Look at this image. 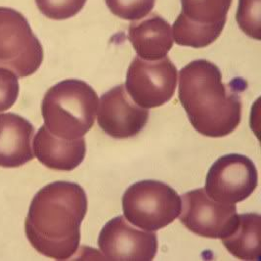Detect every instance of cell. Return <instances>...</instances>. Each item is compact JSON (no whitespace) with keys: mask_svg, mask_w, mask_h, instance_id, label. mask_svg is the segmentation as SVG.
Wrapping results in <instances>:
<instances>
[{"mask_svg":"<svg viewBox=\"0 0 261 261\" xmlns=\"http://www.w3.org/2000/svg\"><path fill=\"white\" fill-rule=\"evenodd\" d=\"M87 212L83 187L69 181H55L38 191L24 222L25 236L40 254L67 260L77 251L81 225Z\"/></svg>","mask_w":261,"mask_h":261,"instance_id":"obj_1","label":"cell"},{"mask_svg":"<svg viewBox=\"0 0 261 261\" xmlns=\"http://www.w3.org/2000/svg\"><path fill=\"white\" fill-rule=\"evenodd\" d=\"M178 95L192 126L203 136L224 137L241 122V95L211 61L195 60L180 71Z\"/></svg>","mask_w":261,"mask_h":261,"instance_id":"obj_2","label":"cell"},{"mask_svg":"<svg viewBox=\"0 0 261 261\" xmlns=\"http://www.w3.org/2000/svg\"><path fill=\"white\" fill-rule=\"evenodd\" d=\"M98 108V95L88 83L65 80L45 93L41 113L49 132L59 138L73 140L92 128Z\"/></svg>","mask_w":261,"mask_h":261,"instance_id":"obj_3","label":"cell"},{"mask_svg":"<svg viewBox=\"0 0 261 261\" xmlns=\"http://www.w3.org/2000/svg\"><path fill=\"white\" fill-rule=\"evenodd\" d=\"M181 198L172 187L156 180L132 184L122 197V210L131 224L158 231L172 223L181 212Z\"/></svg>","mask_w":261,"mask_h":261,"instance_id":"obj_4","label":"cell"},{"mask_svg":"<svg viewBox=\"0 0 261 261\" xmlns=\"http://www.w3.org/2000/svg\"><path fill=\"white\" fill-rule=\"evenodd\" d=\"M43 57V47L24 15L0 7V68L27 77L39 69Z\"/></svg>","mask_w":261,"mask_h":261,"instance_id":"obj_5","label":"cell"},{"mask_svg":"<svg viewBox=\"0 0 261 261\" xmlns=\"http://www.w3.org/2000/svg\"><path fill=\"white\" fill-rule=\"evenodd\" d=\"M233 0H181L182 11L173 24V40L180 46L204 48L220 36Z\"/></svg>","mask_w":261,"mask_h":261,"instance_id":"obj_6","label":"cell"},{"mask_svg":"<svg viewBox=\"0 0 261 261\" xmlns=\"http://www.w3.org/2000/svg\"><path fill=\"white\" fill-rule=\"evenodd\" d=\"M177 68L168 57L148 61L135 57L128 68L125 88L135 104L144 109L160 107L175 93Z\"/></svg>","mask_w":261,"mask_h":261,"instance_id":"obj_7","label":"cell"},{"mask_svg":"<svg viewBox=\"0 0 261 261\" xmlns=\"http://www.w3.org/2000/svg\"><path fill=\"white\" fill-rule=\"evenodd\" d=\"M258 185V172L247 155L220 156L208 170L204 191L214 201L237 203L247 200Z\"/></svg>","mask_w":261,"mask_h":261,"instance_id":"obj_8","label":"cell"},{"mask_svg":"<svg viewBox=\"0 0 261 261\" xmlns=\"http://www.w3.org/2000/svg\"><path fill=\"white\" fill-rule=\"evenodd\" d=\"M182 199L180 221L198 236L222 239L229 235L237 224L236 205L214 201L203 188L189 191L182 196Z\"/></svg>","mask_w":261,"mask_h":261,"instance_id":"obj_9","label":"cell"},{"mask_svg":"<svg viewBox=\"0 0 261 261\" xmlns=\"http://www.w3.org/2000/svg\"><path fill=\"white\" fill-rule=\"evenodd\" d=\"M98 246L107 260L151 261L158 251V238L152 231L133 228L120 215L103 227Z\"/></svg>","mask_w":261,"mask_h":261,"instance_id":"obj_10","label":"cell"},{"mask_svg":"<svg viewBox=\"0 0 261 261\" xmlns=\"http://www.w3.org/2000/svg\"><path fill=\"white\" fill-rule=\"evenodd\" d=\"M149 116V111L132 102L124 84H120L101 97L98 123L109 136L126 139L140 133L146 126Z\"/></svg>","mask_w":261,"mask_h":261,"instance_id":"obj_11","label":"cell"},{"mask_svg":"<svg viewBox=\"0 0 261 261\" xmlns=\"http://www.w3.org/2000/svg\"><path fill=\"white\" fill-rule=\"evenodd\" d=\"M34 134V125L23 117L0 114V166L15 168L31 162Z\"/></svg>","mask_w":261,"mask_h":261,"instance_id":"obj_12","label":"cell"},{"mask_svg":"<svg viewBox=\"0 0 261 261\" xmlns=\"http://www.w3.org/2000/svg\"><path fill=\"white\" fill-rule=\"evenodd\" d=\"M34 151L37 160L48 168L71 171L83 163L86 144L83 137L73 140L59 138L42 125L36 134Z\"/></svg>","mask_w":261,"mask_h":261,"instance_id":"obj_13","label":"cell"},{"mask_svg":"<svg viewBox=\"0 0 261 261\" xmlns=\"http://www.w3.org/2000/svg\"><path fill=\"white\" fill-rule=\"evenodd\" d=\"M128 37L138 56L148 61L166 57L174 42L170 24L158 14L132 22Z\"/></svg>","mask_w":261,"mask_h":261,"instance_id":"obj_14","label":"cell"},{"mask_svg":"<svg viewBox=\"0 0 261 261\" xmlns=\"http://www.w3.org/2000/svg\"><path fill=\"white\" fill-rule=\"evenodd\" d=\"M261 217L249 213L238 215L237 224L229 235L221 239L227 250L241 260L260 259Z\"/></svg>","mask_w":261,"mask_h":261,"instance_id":"obj_15","label":"cell"},{"mask_svg":"<svg viewBox=\"0 0 261 261\" xmlns=\"http://www.w3.org/2000/svg\"><path fill=\"white\" fill-rule=\"evenodd\" d=\"M261 0H239L236 21L249 37L260 40Z\"/></svg>","mask_w":261,"mask_h":261,"instance_id":"obj_16","label":"cell"},{"mask_svg":"<svg viewBox=\"0 0 261 261\" xmlns=\"http://www.w3.org/2000/svg\"><path fill=\"white\" fill-rule=\"evenodd\" d=\"M109 10L126 21H138L154 9L155 0H105Z\"/></svg>","mask_w":261,"mask_h":261,"instance_id":"obj_17","label":"cell"},{"mask_svg":"<svg viewBox=\"0 0 261 261\" xmlns=\"http://www.w3.org/2000/svg\"><path fill=\"white\" fill-rule=\"evenodd\" d=\"M87 0H36V6L52 20H67L82 11Z\"/></svg>","mask_w":261,"mask_h":261,"instance_id":"obj_18","label":"cell"},{"mask_svg":"<svg viewBox=\"0 0 261 261\" xmlns=\"http://www.w3.org/2000/svg\"><path fill=\"white\" fill-rule=\"evenodd\" d=\"M20 93V84L15 73L0 68V113L9 110Z\"/></svg>","mask_w":261,"mask_h":261,"instance_id":"obj_19","label":"cell"}]
</instances>
